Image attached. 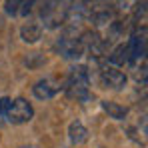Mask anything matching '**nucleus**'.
Listing matches in <instances>:
<instances>
[{"label":"nucleus","mask_w":148,"mask_h":148,"mask_svg":"<svg viewBox=\"0 0 148 148\" xmlns=\"http://www.w3.org/2000/svg\"><path fill=\"white\" fill-rule=\"evenodd\" d=\"M88 84H90V76L88 70L84 66H76L72 68V72L68 76V82H66V94L74 100H88L90 98V90H88Z\"/></svg>","instance_id":"1"},{"label":"nucleus","mask_w":148,"mask_h":148,"mask_svg":"<svg viewBox=\"0 0 148 148\" xmlns=\"http://www.w3.org/2000/svg\"><path fill=\"white\" fill-rule=\"evenodd\" d=\"M32 116H34L32 104L24 98H14V100H10V106L6 110L4 120H8L10 124H26L32 120Z\"/></svg>","instance_id":"2"},{"label":"nucleus","mask_w":148,"mask_h":148,"mask_svg":"<svg viewBox=\"0 0 148 148\" xmlns=\"http://www.w3.org/2000/svg\"><path fill=\"white\" fill-rule=\"evenodd\" d=\"M100 80L106 88H114V90H120L126 86V74L114 66H104L100 70Z\"/></svg>","instance_id":"3"},{"label":"nucleus","mask_w":148,"mask_h":148,"mask_svg":"<svg viewBox=\"0 0 148 148\" xmlns=\"http://www.w3.org/2000/svg\"><path fill=\"white\" fill-rule=\"evenodd\" d=\"M58 84H54L50 78H44V80H38L34 86H32V92H34V96L40 100H50L54 98L56 94H58Z\"/></svg>","instance_id":"4"},{"label":"nucleus","mask_w":148,"mask_h":148,"mask_svg":"<svg viewBox=\"0 0 148 148\" xmlns=\"http://www.w3.org/2000/svg\"><path fill=\"white\" fill-rule=\"evenodd\" d=\"M58 50L64 58H78L84 50V44L80 38H62L58 42Z\"/></svg>","instance_id":"5"},{"label":"nucleus","mask_w":148,"mask_h":148,"mask_svg":"<svg viewBox=\"0 0 148 148\" xmlns=\"http://www.w3.org/2000/svg\"><path fill=\"white\" fill-rule=\"evenodd\" d=\"M68 138H70L72 144H84L88 140V128L80 120H74L68 126Z\"/></svg>","instance_id":"6"},{"label":"nucleus","mask_w":148,"mask_h":148,"mask_svg":"<svg viewBox=\"0 0 148 148\" xmlns=\"http://www.w3.org/2000/svg\"><path fill=\"white\" fill-rule=\"evenodd\" d=\"M100 106H102V110H104L110 118H114V120H124L126 114H128V110H126L124 106L116 104V102H112V100H102Z\"/></svg>","instance_id":"7"},{"label":"nucleus","mask_w":148,"mask_h":148,"mask_svg":"<svg viewBox=\"0 0 148 148\" xmlns=\"http://www.w3.org/2000/svg\"><path fill=\"white\" fill-rule=\"evenodd\" d=\"M20 36H22L24 42H30V44H32V42H38L40 36H42V28L38 24H34V22H28L26 26H22Z\"/></svg>","instance_id":"8"},{"label":"nucleus","mask_w":148,"mask_h":148,"mask_svg":"<svg viewBox=\"0 0 148 148\" xmlns=\"http://www.w3.org/2000/svg\"><path fill=\"white\" fill-rule=\"evenodd\" d=\"M108 60H110V64H114V66L128 62V44H120L118 48L110 54V58H108Z\"/></svg>","instance_id":"9"},{"label":"nucleus","mask_w":148,"mask_h":148,"mask_svg":"<svg viewBox=\"0 0 148 148\" xmlns=\"http://www.w3.org/2000/svg\"><path fill=\"white\" fill-rule=\"evenodd\" d=\"M24 2H26V0H6V2H4V10H6V14H10V16L20 14Z\"/></svg>","instance_id":"10"},{"label":"nucleus","mask_w":148,"mask_h":148,"mask_svg":"<svg viewBox=\"0 0 148 148\" xmlns=\"http://www.w3.org/2000/svg\"><path fill=\"white\" fill-rule=\"evenodd\" d=\"M8 106H10V98H6V96H4V98H0V120H4Z\"/></svg>","instance_id":"11"},{"label":"nucleus","mask_w":148,"mask_h":148,"mask_svg":"<svg viewBox=\"0 0 148 148\" xmlns=\"http://www.w3.org/2000/svg\"><path fill=\"white\" fill-rule=\"evenodd\" d=\"M22 148H36V146H22Z\"/></svg>","instance_id":"12"}]
</instances>
